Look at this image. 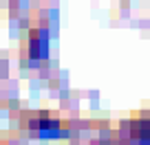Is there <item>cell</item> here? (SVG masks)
Returning a JSON list of instances; mask_svg holds the SVG:
<instances>
[{
    "mask_svg": "<svg viewBox=\"0 0 150 145\" xmlns=\"http://www.w3.org/2000/svg\"><path fill=\"white\" fill-rule=\"evenodd\" d=\"M124 130L130 145H150V119L146 112H135L124 123Z\"/></svg>",
    "mask_w": 150,
    "mask_h": 145,
    "instance_id": "obj_2",
    "label": "cell"
},
{
    "mask_svg": "<svg viewBox=\"0 0 150 145\" xmlns=\"http://www.w3.org/2000/svg\"><path fill=\"white\" fill-rule=\"evenodd\" d=\"M144 112H146V117L150 119V106H148V110H144Z\"/></svg>",
    "mask_w": 150,
    "mask_h": 145,
    "instance_id": "obj_4",
    "label": "cell"
},
{
    "mask_svg": "<svg viewBox=\"0 0 150 145\" xmlns=\"http://www.w3.org/2000/svg\"><path fill=\"white\" fill-rule=\"evenodd\" d=\"M27 127L33 136H40V139H51V136H60L62 134V121L51 112H38L33 117H29Z\"/></svg>",
    "mask_w": 150,
    "mask_h": 145,
    "instance_id": "obj_1",
    "label": "cell"
},
{
    "mask_svg": "<svg viewBox=\"0 0 150 145\" xmlns=\"http://www.w3.org/2000/svg\"><path fill=\"white\" fill-rule=\"evenodd\" d=\"M27 53L33 62H42L49 55V33L44 29H31L27 38Z\"/></svg>",
    "mask_w": 150,
    "mask_h": 145,
    "instance_id": "obj_3",
    "label": "cell"
}]
</instances>
